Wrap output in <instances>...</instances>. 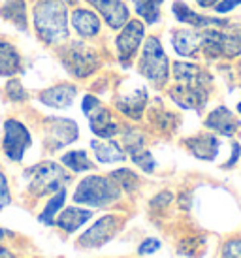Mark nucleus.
Instances as JSON below:
<instances>
[{"instance_id":"1","label":"nucleus","mask_w":241,"mask_h":258,"mask_svg":"<svg viewBox=\"0 0 241 258\" xmlns=\"http://www.w3.org/2000/svg\"><path fill=\"white\" fill-rule=\"evenodd\" d=\"M34 29L43 43H63L68 38V12L64 0H38Z\"/></svg>"},{"instance_id":"2","label":"nucleus","mask_w":241,"mask_h":258,"mask_svg":"<svg viewBox=\"0 0 241 258\" xmlns=\"http://www.w3.org/2000/svg\"><path fill=\"white\" fill-rule=\"evenodd\" d=\"M120 186L109 177L104 175H89L81 181L74 192L76 204H85L91 208H104L120 198Z\"/></svg>"},{"instance_id":"3","label":"nucleus","mask_w":241,"mask_h":258,"mask_svg":"<svg viewBox=\"0 0 241 258\" xmlns=\"http://www.w3.org/2000/svg\"><path fill=\"white\" fill-rule=\"evenodd\" d=\"M27 175L30 179L29 190L34 196L55 194L70 181V173H66L63 166L55 164V162H40L27 170Z\"/></svg>"},{"instance_id":"4","label":"nucleus","mask_w":241,"mask_h":258,"mask_svg":"<svg viewBox=\"0 0 241 258\" xmlns=\"http://www.w3.org/2000/svg\"><path fill=\"white\" fill-rule=\"evenodd\" d=\"M138 68H140L142 76H145L153 85H166V81L170 78V60L164 53L162 43L158 42L155 36L149 38L143 45V53L140 57Z\"/></svg>"},{"instance_id":"5","label":"nucleus","mask_w":241,"mask_h":258,"mask_svg":"<svg viewBox=\"0 0 241 258\" xmlns=\"http://www.w3.org/2000/svg\"><path fill=\"white\" fill-rule=\"evenodd\" d=\"M211 89V76L206 70L196 78L177 81V85L170 91L173 102L185 109H202L207 104Z\"/></svg>"},{"instance_id":"6","label":"nucleus","mask_w":241,"mask_h":258,"mask_svg":"<svg viewBox=\"0 0 241 258\" xmlns=\"http://www.w3.org/2000/svg\"><path fill=\"white\" fill-rule=\"evenodd\" d=\"M202 53L207 58H235L241 55V30H211L202 32Z\"/></svg>"},{"instance_id":"7","label":"nucleus","mask_w":241,"mask_h":258,"mask_svg":"<svg viewBox=\"0 0 241 258\" xmlns=\"http://www.w3.org/2000/svg\"><path fill=\"white\" fill-rule=\"evenodd\" d=\"M83 111L89 117L91 130L98 138H106L107 140V138H113L120 132L119 122L111 117V113L102 106V102L96 96L87 94L85 98H83Z\"/></svg>"},{"instance_id":"8","label":"nucleus","mask_w":241,"mask_h":258,"mask_svg":"<svg viewBox=\"0 0 241 258\" xmlns=\"http://www.w3.org/2000/svg\"><path fill=\"white\" fill-rule=\"evenodd\" d=\"M32 144L29 128L23 122L15 119H8L4 122V138H2V149L6 153V157L14 162H21L27 149Z\"/></svg>"},{"instance_id":"9","label":"nucleus","mask_w":241,"mask_h":258,"mask_svg":"<svg viewBox=\"0 0 241 258\" xmlns=\"http://www.w3.org/2000/svg\"><path fill=\"white\" fill-rule=\"evenodd\" d=\"M63 64L72 76L87 78L98 68V57L85 43H70L63 51Z\"/></svg>"},{"instance_id":"10","label":"nucleus","mask_w":241,"mask_h":258,"mask_svg":"<svg viewBox=\"0 0 241 258\" xmlns=\"http://www.w3.org/2000/svg\"><path fill=\"white\" fill-rule=\"evenodd\" d=\"M120 228H123V219L119 215L102 217L79 237L78 247H81V249H98L102 245H106L107 241H111Z\"/></svg>"},{"instance_id":"11","label":"nucleus","mask_w":241,"mask_h":258,"mask_svg":"<svg viewBox=\"0 0 241 258\" xmlns=\"http://www.w3.org/2000/svg\"><path fill=\"white\" fill-rule=\"evenodd\" d=\"M143 36H145V27L142 21H127V25L123 27L115 42H117L120 62L125 66L130 64V60L136 57V53L143 42Z\"/></svg>"},{"instance_id":"12","label":"nucleus","mask_w":241,"mask_h":258,"mask_svg":"<svg viewBox=\"0 0 241 258\" xmlns=\"http://www.w3.org/2000/svg\"><path fill=\"white\" fill-rule=\"evenodd\" d=\"M123 144H125V151H127L130 158L134 160V164L138 168H142L145 173H151L155 170V158L151 155V151L145 145L142 132L138 130H127L123 136Z\"/></svg>"},{"instance_id":"13","label":"nucleus","mask_w":241,"mask_h":258,"mask_svg":"<svg viewBox=\"0 0 241 258\" xmlns=\"http://www.w3.org/2000/svg\"><path fill=\"white\" fill-rule=\"evenodd\" d=\"M47 144H49L51 151H57L61 147L70 145L72 142H76L79 136L78 124L70 119H49L47 121Z\"/></svg>"},{"instance_id":"14","label":"nucleus","mask_w":241,"mask_h":258,"mask_svg":"<svg viewBox=\"0 0 241 258\" xmlns=\"http://www.w3.org/2000/svg\"><path fill=\"white\" fill-rule=\"evenodd\" d=\"M171 12L177 17L179 23L183 25H189L192 29H207V27H224L228 25L226 21H222L219 17H207V15H202L198 12H194L187 6L181 0H175L173 6H171Z\"/></svg>"},{"instance_id":"15","label":"nucleus","mask_w":241,"mask_h":258,"mask_svg":"<svg viewBox=\"0 0 241 258\" xmlns=\"http://www.w3.org/2000/svg\"><path fill=\"white\" fill-rule=\"evenodd\" d=\"M96 8L111 29H123L128 21V8L123 0H87Z\"/></svg>"},{"instance_id":"16","label":"nucleus","mask_w":241,"mask_h":258,"mask_svg":"<svg viewBox=\"0 0 241 258\" xmlns=\"http://www.w3.org/2000/svg\"><path fill=\"white\" fill-rule=\"evenodd\" d=\"M185 145L191 151L192 157H196L198 160H207V162L215 160L220 151L219 138L209 134V132H202V134H196V136L185 140Z\"/></svg>"},{"instance_id":"17","label":"nucleus","mask_w":241,"mask_h":258,"mask_svg":"<svg viewBox=\"0 0 241 258\" xmlns=\"http://www.w3.org/2000/svg\"><path fill=\"white\" fill-rule=\"evenodd\" d=\"M206 128L217 132L220 136H234L237 128H239V121L234 117V113L224 106H219L217 109H213L211 113L207 115L206 119Z\"/></svg>"},{"instance_id":"18","label":"nucleus","mask_w":241,"mask_h":258,"mask_svg":"<svg viewBox=\"0 0 241 258\" xmlns=\"http://www.w3.org/2000/svg\"><path fill=\"white\" fill-rule=\"evenodd\" d=\"M171 45L179 57H194L202 45V34L192 29H177L171 32Z\"/></svg>"},{"instance_id":"19","label":"nucleus","mask_w":241,"mask_h":258,"mask_svg":"<svg viewBox=\"0 0 241 258\" xmlns=\"http://www.w3.org/2000/svg\"><path fill=\"white\" fill-rule=\"evenodd\" d=\"M78 94V89L76 85H70V83H63V85H55L49 87L40 93V102L49 106V108H57V109H64L68 108L74 98Z\"/></svg>"},{"instance_id":"20","label":"nucleus","mask_w":241,"mask_h":258,"mask_svg":"<svg viewBox=\"0 0 241 258\" xmlns=\"http://www.w3.org/2000/svg\"><path fill=\"white\" fill-rule=\"evenodd\" d=\"M145 106H147V91L143 87H138L132 93L120 94L117 98V108L130 119H140Z\"/></svg>"},{"instance_id":"21","label":"nucleus","mask_w":241,"mask_h":258,"mask_svg":"<svg viewBox=\"0 0 241 258\" xmlns=\"http://www.w3.org/2000/svg\"><path fill=\"white\" fill-rule=\"evenodd\" d=\"M72 27H74V30L81 38L96 36L100 32V29H102L98 15L94 14V12H91V10H85V8L74 10V14H72Z\"/></svg>"},{"instance_id":"22","label":"nucleus","mask_w":241,"mask_h":258,"mask_svg":"<svg viewBox=\"0 0 241 258\" xmlns=\"http://www.w3.org/2000/svg\"><path fill=\"white\" fill-rule=\"evenodd\" d=\"M91 147L94 151V155L98 158V162L102 164H113V162H123L127 158V151L123 149L117 142H113L111 138H100V140H92Z\"/></svg>"},{"instance_id":"23","label":"nucleus","mask_w":241,"mask_h":258,"mask_svg":"<svg viewBox=\"0 0 241 258\" xmlns=\"http://www.w3.org/2000/svg\"><path fill=\"white\" fill-rule=\"evenodd\" d=\"M89 219H92L91 209H81V208H66L61 215L55 219V224L58 228H63L64 232H76L78 228H81Z\"/></svg>"},{"instance_id":"24","label":"nucleus","mask_w":241,"mask_h":258,"mask_svg":"<svg viewBox=\"0 0 241 258\" xmlns=\"http://www.w3.org/2000/svg\"><path fill=\"white\" fill-rule=\"evenodd\" d=\"M0 17L4 21L15 25L19 30H27V4L25 0H4V4L0 6Z\"/></svg>"},{"instance_id":"25","label":"nucleus","mask_w":241,"mask_h":258,"mask_svg":"<svg viewBox=\"0 0 241 258\" xmlns=\"http://www.w3.org/2000/svg\"><path fill=\"white\" fill-rule=\"evenodd\" d=\"M21 72V55L6 40H0V76H15Z\"/></svg>"},{"instance_id":"26","label":"nucleus","mask_w":241,"mask_h":258,"mask_svg":"<svg viewBox=\"0 0 241 258\" xmlns=\"http://www.w3.org/2000/svg\"><path fill=\"white\" fill-rule=\"evenodd\" d=\"M61 162H63L68 170H72V172H89V170H92L94 168V164H92L91 160H89V157H87L85 151H70V153H66V155H63L61 157Z\"/></svg>"},{"instance_id":"27","label":"nucleus","mask_w":241,"mask_h":258,"mask_svg":"<svg viewBox=\"0 0 241 258\" xmlns=\"http://www.w3.org/2000/svg\"><path fill=\"white\" fill-rule=\"evenodd\" d=\"M64 200H66V188H61V190L53 194V198H51V200L45 204V209L42 211V215L38 217V219H40V222L47 224V226L55 224L57 213L61 211V208L64 206Z\"/></svg>"},{"instance_id":"28","label":"nucleus","mask_w":241,"mask_h":258,"mask_svg":"<svg viewBox=\"0 0 241 258\" xmlns=\"http://www.w3.org/2000/svg\"><path fill=\"white\" fill-rule=\"evenodd\" d=\"M136 8V14L142 17L145 23H156L160 19V2L158 0H132Z\"/></svg>"},{"instance_id":"29","label":"nucleus","mask_w":241,"mask_h":258,"mask_svg":"<svg viewBox=\"0 0 241 258\" xmlns=\"http://www.w3.org/2000/svg\"><path fill=\"white\" fill-rule=\"evenodd\" d=\"M111 179L120 186V190H125V192H132L138 185V175L134 172H130L127 168H123V170H115L111 173Z\"/></svg>"},{"instance_id":"30","label":"nucleus","mask_w":241,"mask_h":258,"mask_svg":"<svg viewBox=\"0 0 241 258\" xmlns=\"http://www.w3.org/2000/svg\"><path fill=\"white\" fill-rule=\"evenodd\" d=\"M6 96L10 98L12 102H23L27 100V91L23 89L21 81H17V79H10L6 83Z\"/></svg>"},{"instance_id":"31","label":"nucleus","mask_w":241,"mask_h":258,"mask_svg":"<svg viewBox=\"0 0 241 258\" xmlns=\"http://www.w3.org/2000/svg\"><path fill=\"white\" fill-rule=\"evenodd\" d=\"M222 258H241V237H234L224 243Z\"/></svg>"},{"instance_id":"32","label":"nucleus","mask_w":241,"mask_h":258,"mask_svg":"<svg viewBox=\"0 0 241 258\" xmlns=\"http://www.w3.org/2000/svg\"><path fill=\"white\" fill-rule=\"evenodd\" d=\"M158 249H160V241L155 239V237H147V239L140 245L138 254H142V256H145V254H153V252H156Z\"/></svg>"},{"instance_id":"33","label":"nucleus","mask_w":241,"mask_h":258,"mask_svg":"<svg viewBox=\"0 0 241 258\" xmlns=\"http://www.w3.org/2000/svg\"><path fill=\"white\" fill-rule=\"evenodd\" d=\"M12 202V196H10V190H8V181L4 177V173L0 172V209H4Z\"/></svg>"},{"instance_id":"34","label":"nucleus","mask_w":241,"mask_h":258,"mask_svg":"<svg viewBox=\"0 0 241 258\" xmlns=\"http://www.w3.org/2000/svg\"><path fill=\"white\" fill-rule=\"evenodd\" d=\"M241 4V0H220L219 4L215 6V12L217 14H228V12H232L234 8H237Z\"/></svg>"},{"instance_id":"35","label":"nucleus","mask_w":241,"mask_h":258,"mask_svg":"<svg viewBox=\"0 0 241 258\" xmlns=\"http://www.w3.org/2000/svg\"><path fill=\"white\" fill-rule=\"evenodd\" d=\"M171 198H173V196H171V192L164 190V192H160L158 196H155V198H153L151 206H153V208H164V206H168V204H170Z\"/></svg>"},{"instance_id":"36","label":"nucleus","mask_w":241,"mask_h":258,"mask_svg":"<svg viewBox=\"0 0 241 258\" xmlns=\"http://www.w3.org/2000/svg\"><path fill=\"white\" fill-rule=\"evenodd\" d=\"M239 157H241V145L237 144V142H234V144H232V157H230V160L224 164V168H232V166H235L237 164V160H239Z\"/></svg>"},{"instance_id":"37","label":"nucleus","mask_w":241,"mask_h":258,"mask_svg":"<svg viewBox=\"0 0 241 258\" xmlns=\"http://www.w3.org/2000/svg\"><path fill=\"white\" fill-rule=\"evenodd\" d=\"M219 2L220 0H196V4H198L200 8H215Z\"/></svg>"},{"instance_id":"38","label":"nucleus","mask_w":241,"mask_h":258,"mask_svg":"<svg viewBox=\"0 0 241 258\" xmlns=\"http://www.w3.org/2000/svg\"><path fill=\"white\" fill-rule=\"evenodd\" d=\"M0 258H15L12 252L8 251V249H4V247H0Z\"/></svg>"},{"instance_id":"39","label":"nucleus","mask_w":241,"mask_h":258,"mask_svg":"<svg viewBox=\"0 0 241 258\" xmlns=\"http://www.w3.org/2000/svg\"><path fill=\"white\" fill-rule=\"evenodd\" d=\"M4 236H6V230H4V228H0V239H2V237H4Z\"/></svg>"},{"instance_id":"40","label":"nucleus","mask_w":241,"mask_h":258,"mask_svg":"<svg viewBox=\"0 0 241 258\" xmlns=\"http://www.w3.org/2000/svg\"><path fill=\"white\" fill-rule=\"evenodd\" d=\"M237 113H241V102L237 104Z\"/></svg>"},{"instance_id":"41","label":"nucleus","mask_w":241,"mask_h":258,"mask_svg":"<svg viewBox=\"0 0 241 258\" xmlns=\"http://www.w3.org/2000/svg\"><path fill=\"white\" fill-rule=\"evenodd\" d=\"M64 2H76V0H64Z\"/></svg>"},{"instance_id":"42","label":"nucleus","mask_w":241,"mask_h":258,"mask_svg":"<svg viewBox=\"0 0 241 258\" xmlns=\"http://www.w3.org/2000/svg\"><path fill=\"white\" fill-rule=\"evenodd\" d=\"M158 2H160V4H162V2H164V0H158Z\"/></svg>"}]
</instances>
